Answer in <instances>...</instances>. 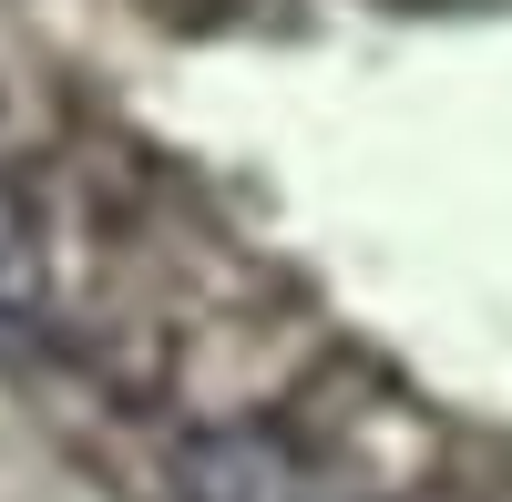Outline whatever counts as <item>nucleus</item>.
Returning <instances> with one entry per match:
<instances>
[{
    "mask_svg": "<svg viewBox=\"0 0 512 502\" xmlns=\"http://www.w3.org/2000/svg\"><path fill=\"white\" fill-rule=\"evenodd\" d=\"M175 502H359V492L277 421H216L175 441Z\"/></svg>",
    "mask_w": 512,
    "mask_h": 502,
    "instance_id": "obj_1",
    "label": "nucleus"
},
{
    "mask_svg": "<svg viewBox=\"0 0 512 502\" xmlns=\"http://www.w3.org/2000/svg\"><path fill=\"white\" fill-rule=\"evenodd\" d=\"M31 298H41V236H31V216L11 205V185H0V318L31 308Z\"/></svg>",
    "mask_w": 512,
    "mask_h": 502,
    "instance_id": "obj_2",
    "label": "nucleus"
}]
</instances>
